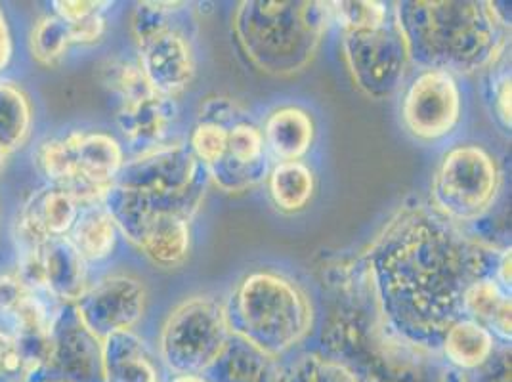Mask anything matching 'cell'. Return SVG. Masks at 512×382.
Returning a JSON list of instances; mask_svg holds the SVG:
<instances>
[{"mask_svg": "<svg viewBox=\"0 0 512 382\" xmlns=\"http://www.w3.org/2000/svg\"><path fill=\"white\" fill-rule=\"evenodd\" d=\"M503 251L470 239L434 207L415 205L396 214L360 258L384 319L440 354L446 331L465 318V293L474 281L497 277Z\"/></svg>", "mask_w": 512, "mask_h": 382, "instance_id": "obj_1", "label": "cell"}, {"mask_svg": "<svg viewBox=\"0 0 512 382\" xmlns=\"http://www.w3.org/2000/svg\"><path fill=\"white\" fill-rule=\"evenodd\" d=\"M327 279L333 304L320 358L339 363L356 382L444 381V358L404 339L384 319L362 258L331 268Z\"/></svg>", "mask_w": 512, "mask_h": 382, "instance_id": "obj_2", "label": "cell"}, {"mask_svg": "<svg viewBox=\"0 0 512 382\" xmlns=\"http://www.w3.org/2000/svg\"><path fill=\"white\" fill-rule=\"evenodd\" d=\"M394 18L409 60L455 77L491 67L507 46L490 2H398Z\"/></svg>", "mask_w": 512, "mask_h": 382, "instance_id": "obj_3", "label": "cell"}, {"mask_svg": "<svg viewBox=\"0 0 512 382\" xmlns=\"http://www.w3.org/2000/svg\"><path fill=\"white\" fill-rule=\"evenodd\" d=\"M209 172L186 146H161L125 163L115 180V216L125 234L142 243L165 214L192 220L199 211Z\"/></svg>", "mask_w": 512, "mask_h": 382, "instance_id": "obj_4", "label": "cell"}, {"mask_svg": "<svg viewBox=\"0 0 512 382\" xmlns=\"http://www.w3.org/2000/svg\"><path fill=\"white\" fill-rule=\"evenodd\" d=\"M329 20L325 2H241L234 31L249 60L264 73L285 77L310 64Z\"/></svg>", "mask_w": 512, "mask_h": 382, "instance_id": "obj_5", "label": "cell"}, {"mask_svg": "<svg viewBox=\"0 0 512 382\" xmlns=\"http://www.w3.org/2000/svg\"><path fill=\"white\" fill-rule=\"evenodd\" d=\"M224 316L230 333L278 360L310 333L314 310L293 279L256 270L239 281L224 306Z\"/></svg>", "mask_w": 512, "mask_h": 382, "instance_id": "obj_6", "label": "cell"}, {"mask_svg": "<svg viewBox=\"0 0 512 382\" xmlns=\"http://www.w3.org/2000/svg\"><path fill=\"white\" fill-rule=\"evenodd\" d=\"M186 2H142L134 10L132 31L140 48L138 64L157 94L174 98L192 83L195 56L178 14Z\"/></svg>", "mask_w": 512, "mask_h": 382, "instance_id": "obj_7", "label": "cell"}, {"mask_svg": "<svg viewBox=\"0 0 512 382\" xmlns=\"http://www.w3.org/2000/svg\"><path fill=\"white\" fill-rule=\"evenodd\" d=\"M230 329L224 304L192 297L176 306L159 337V354L176 375H203L224 350Z\"/></svg>", "mask_w": 512, "mask_h": 382, "instance_id": "obj_8", "label": "cell"}, {"mask_svg": "<svg viewBox=\"0 0 512 382\" xmlns=\"http://www.w3.org/2000/svg\"><path fill=\"white\" fill-rule=\"evenodd\" d=\"M501 172L488 149L463 144L442 157L432 182V207L451 222H478L499 193Z\"/></svg>", "mask_w": 512, "mask_h": 382, "instance_id": "obj_9", "label": "cell"}, {"mask_svg": "<svg viewBox=\"0 0 512 382\" xmlns=\"http://www.w3.org/2000/svg\"><path fill=\"white\" fill-rule=\"evenodd\" d=\"M342 52L354 83L365 96L386 100L404 83L409 54L394 16L381 27L344 33Z\"/></svg>", "mask_w": 512, "mask_h": 382, "instance_id": "obj_10", "label": "cell"}, {"mask_svg": "<svg viewBox=\"0 0 512 382\" xmlns=\"http://www.w3.org/2000/svg\"><path fill=\"white\" fill-rule=\"evenodd\" d=\"M461 115V86L448 71L423 69L407 86L402 121L415 140L432 144L448 138L459 127Z\"/></svg>", "mask_w": 512, "mask_h": 382, "instance_id": "obj_11", "label": "cell"}, {"mask_svg": "<svg viewBox=\"0 0 512 382\" xmlns=\"http://www.w3.org/2000/svg\"><path fill=\"white\" fill-rule=\"evenodd\" d=\"M27 382H106L102 342L81 323L73 304L56 314L50 356Z\"/></svg>", "mask_w": 512, "mask_h": 382, "instance_id": "obj_12", "label": "cell"}, {"mask_svg": "<svg viewBox=\"0 0 512 382\" xmlns=\"http://www.w3.org/2000/svg\"><path fill=\"white\" fill-rule=\"evenodd\" d=\"M77 316L96 339L132 331L146 310L144 285L128 276H111L88 287L73 304Z\"/></svg>", "mask_w": 512, "mask_h": 382, "instance_id": "obj_13", "label": "cell"}, {"mask_svg": "<svg viewBox=\"0 0 512 382\" xmlns=\"http://www.w3.org/2000/svg\"><path fill=\"white\" fill-rule=\"evenodd\" d=\"M270 169L272 165L264 146L262 128L241 115L228 128L224 157L207 172L220 190L241 193L262 184Z\"/></svg>", "mask_w": 512, "mask_h": 382, "instance_id": "obj_14", "label": "cell"}, {"mask_svg": "<svg viewBox=\"0 0 512 382\" xmlns=\"http://www.w3.org/2000/svg\"><path fill=\"white\" fill-rule=\"evenodd\" d=\"M176 117L178 107L172 98L163 94H151L150 98L121 106L117 125L130 148L140 151L142 155L151 149L165 146V140Z\"/></svg>", "mask_w": 512, "mask_h": 382, "instance_id": "obj_15", "label": "cell"}, {"mask_svg": "<svg viewBox=\"0 0 512 382\" xmlns=\"http://www.w3.org/2000/svg\"><path fill=\"white\" fill-rule=\"evenodd\" d=\"M207 382H283L276 358L268 356L249 340L230 333L220 356L203 373Z\"/></svg>", "mask_w": 512, "mask_h": 382, "instance_id": "obj_16", "label": "cell"}, {"mask_svg": "<svg viewBox=\"0 0 512 382\" xmlns=\"http://www.w3.org/2000/svg\"><path fill=\"white\" fill-rule=\"evenodd\" d=\"M314 119L302 107L285 106L272 111L262 128L264 146L270 161H300L314 142Z\"/></svg>", "mask_w": 512, "mask_h": 382, "instance_id": "obj_17", "label": "cell"}, {"mask_svg": "<svg viewBox=\"0 0 512 382\" xmlns=\"http://www.w3.org/2000/svg\"><path fill=\"white\" fill-rule=\"evenodd\" d=\"M46 291L65 304H75L83 297L86 285V260L75 249L71 239L50 237L43 247Z\"/></svg>", "mask_w": 512, "mask_h": 382, "instance_id": "obj_18", "label": "cell"}, {"mask_svg": "<svg viewBox=\"0 0 512 382\" xmlns=\"http://www.w3.org/2000/svg\"><path fill=\"white\" fill-rule=\"evenodd\" d=\"M102 363L106 382H159L144 342L132 331H121L102 340Z\"/></svg>", "mask_w": 512, "mask_h": 382, "instance_id": "obj_19", "label": "cell"}, {"mask_svg": "<svg viewBox=\"0 0 512 382\" xmlns=\"http://www.w3.org/2000/svg\"><path fill=\"white\" fill-rule=\"evenodd\" d=\"M465 318L484 325L495 339L511 344V293L501 287L497 277L474 281L463 298Z\"/></svg>", "mask_w": 512, "mask_h": 382, "instance_id": "obj_20", "label": "cell"}, {"mask_svg": "<svg viewBox=\"0 0 512 382\" xmlns=\"http://www.w3.org/2000/svg\"><path fill=\"white\" fill-rule=\"evenodd\" d=\"M495 352V337L470 318L457 319L444 335L440 356L451 369L470 373L482 367Z\"/></svg>", "mask_w": 512, "mask_h": 382, "instance_id": "obj_21", "label": "cell"}, {"mask_svg": "<svg viewBox=\"0 0 512 382\" xmlns=\"http://www.w3.org/2000/svg\"><path fill=\"white\" fill-rule=\"evenodd\" d=\"M190 245V222L180 216L165 214L151 224L148 234L144 235L138 247L153 264L161 268H174L188 258Z\"/></svg>", "mask_w": 512, "mask_h": 382, "instance_id": "obj_22", "label": "cell"}, {"mask_svg": "<svg viewBox=\"0 0 512 382\" xmlns=\"http://www.w3.org/2000/svg\"><path fill=\"white\" fill-rule=\"evenodd\" d=\"M268 190L281 213H300L314 197V172L302 161L276 163L268 174Z\"/></svg>", "mask_w": 512, "mask_h": 382, "instance_id": "obj_23", "label": "cell"}, {"mask_svg": "<svg viewBox=\"0 0 512 382\" xmlns=\"http://www.w3.org/2000/svg\"><path fill=\"white\" fill-rule=\"evenodd\" d=\"M85 260H104L117 243V226L102 203L81 209L79 218L67 235Z\"/></svg>", "mask_w": 512, "mask_h": 382, "instance_id": "obj_24", "label": "cell"}, {"mask_svg": "<svg viewBox=\"0 0 512 382\" xmlns=\"http://www.w3.org/2000/svg\"><path fill=\"white\" fill-rule=\"evenodd\" d=\"M33 125V109L27 94L14 83L0 81V146L10 151L22 148Z\"/></svg>", "mask_w": 512, "mask_h": 382, "instance_id": "obj_25", "label": "cell"}, {"mask_svg": "<svg viewBox=\"0 0 512 382\" xmlns=\"http://www.w3.org/2000/svg\"><path fill=\"white\" fill-rule=\"evenodd\" d=\"M27 207L37 216V220L43 224L44 232L50 237L69 235L81 213L77 199L58 186L33 195Z\"/></svg>", "mask_w": 512, "mask_h": 382, "instance_id": "obj_26", "label": "cell"}, {"mask_svg": "<svg viewBox=\"0 0 512 382\" xmlns=\"http://www.w3.org/2000/svg\"><path fill=\"white\" fill-rule=\"evenodd\" d=\"M83 132H71L65 138L48 140L37 151V165L58 188H69L77 180V148Z\"/></svg>", "mask_w": 512, "mask_h": 382, "instance_id": "obj_27", "label": "cell"}, {"mask_svg": "<svg viewBox=\"0 0 512 382\" xmlns=\"http://www.w3.org/2000/svg\"><path fill=\"white\" fill-rule=\"evenodd\" d=\"M104 83L121 98L123 106L150 98L151 94H157L138 62H128V60L107 62L104 67Z\"/></svg>", "mask_w": 512, "mask_h": 382, "instance_id": "obj_28", "label": "cell"}, {"mask_svg": "<svg viewBox=\"0 0 512 382\" xmlns=\"http://www.w3.org/2000/svg\"><path fill=\"white\" fill-rule=\"evenodd\" d=\"M392 18L384 2H329V20L337 23L342 33L381 27Z\"/></svg>", "mask_w": 512, "mask_h": 382, "instance_id": "obj_29", "label": "cell"}, {"mask_svg": "<svg viewBox=\"0 0 512 382\" xmlns=\"http://www.w3.org/2000/svg\"><path fill=\"white\" fill-rule=\"evenodd\" d=\"M71 43L69 25L54 16H44L43 20L33 27L31 33V52L44 65L56 64L65 54Z\"/></svg>", "mask_w": 512, "mask_h": 382, "instance_id": "obj_30", "label": "cell"}, {"mask_svg": "<svg viewBox=\"0 0 512 382\" xmlns=\"http://www.w3.org/2000/svg\"><path fill=\"white\" fill-rule=\"evenodd\" d=\"M488 102H490L491 115L505 132H511L512 127V77L511 67H503L501 71H491L488 77Z\"/></svg>", "mask_w": 512, "mask_h": 382, "instance_id": "obj_31", "label": "cell"}, {"mask_svg": "<svg viewBox=\"0 0 512 382\" xmlns=\"http://www.w3.org/2000/svg\"><path fill=\"white\" fill-rule=\"evenodd\" d=\"M467 382H511V344L495 350L490 360L476 371L465 373Z\"/></svg>", "mask_w": 512, "mask_h": 382, "instance_id": "obj_32", "label": "cell"}, {"mask_svg": "<svg viewBox=\"0 0 512 382\" xmlns=\"http://www.w3.org/2000/svg\"><path fill=\"white\" fill-rule=\"evenodd\" d=\"M69 33H71V43L73 44H94L98 43L104 33H106V18L104 12L90 14L79 22L67 23Z\"/></svg>", "mask_w": 512, "mask_h": 382, "instance_id": "obj_33", "label": "cell"}, {"mask_svg": "<svg viewBox=\"0 0 512 382\" xmlns=\"http://www.w3.org/2000/svg\"><path fill=\"white\" fill-rule=\"evenodd\" d=\"M31 291L18 276H0V314L14 316Z\"/></svg>", "mask_w": 512, "mask_h": 382, "instance_id": "obj_34", "label": "cell"}, {"mask_svg": "<svg viewBox=\"0 0 512 382\" xmlns=\"http://www.w3.org/2000/svg\"><path fill=\"white\" fill-rule=\"evenodd\" d=\"M107 2H94V0H56L54 10L56 16L62 18L65 23L79 22L90 14L104 12Z\"/></svg>", "mask_w": 512, "mask_h": 382, "instance_id": "obj_35", "label": "cell"}, {"mask_svg": "<svg viewBox=\"0 0 512 382\" xmlns=\"http://www.w3.org/2000/svg\"><path fill=\"white\" fill-rule=\"evenodd\" d=\"M312 382H356L354 377L335 361L314 356Z\"/></svg>", "mask_w": 512, "mask_h": 382, "instance_id": "obj_36", "label": "cell"}, {"mask_svg": "<svg viewBox=\"0 0 512 382\" xmlns=\"http://www.w3.org/2000/svg\"><path fill=\"white\" fill-rule=\"evenodd\" d=\"M0 371H20L27 375L22 360L16 352L14 339L8 337L4 331H0Z\"/></svg>", "mask_w": 512, "mask_h": 382, "instance_id": "obj_37", "label": "cell"}, {"mask_svg": "<svg viewBox=\"0 0 512 382\" xmlns=\"http://www.w3.org/2000/svg\"><path fill=\"white\" fill-rule=\"evenodd\" d=\"M10 58H12V35H10L6 18L0 10V71L8 65Z\"/></svg>", "mask_w": 512, "mask_h": 382, "instance_id": "obj_38", "label": "cell"}, {"mask_svg": "<svg viewBox=\"0 0 512 382\" xmlns=\"http://www.w3.org/2000/svg\"><path fill=\"white\" fill-rule=\"evenodd\" d=\"M312 369H314V356L300 361L295 371L289 377H285L283 382H312Z\"/></svg>", "mask_w": 512, "mask_h": 382, "instance_id": "obj_39", "label": "cell"}, {"mask_svg": "<svg viewBox=\"0 0 512 382\" xmlns=\"http://www.w3.org/2000/svg\"><path fill=\"white\" fill-rule=\"evenodd\" d=\"M0 382H27V375L20 371H0Z\"/></svg>", "mask_w": 512, "mask_h": 382, "instance_id": "obj_40", "label": "cell"}, {"mask_svg": "<svg viewBox=\"0 0 512 382\" xmlns=\"http://www.w3.org/2000/svg\"><path fill=\"white\" fill-rule=\"evenodd\" d=\"M442 382H467V377H465V373L449 367L448 373H446V377H444Z\"/></svg>", "mask_w": 512, "mask_h": 382, "instance_id": "obj_41", "label": "cell"}, {"mask_svg": "<svg viewBox=\"0 0 512 382\" xmlns=\"http://www.w3.org/2000/svg\"><path fill=\"white\" fill-rule=\"evenodd\" d=\"M171 382H207L203 375H176Z\"/></svg>", "mask_w": 512, "mask_h": 382, "instance_id": "obj_42", "label": "cell"}, {"mask_svg": "<svg viewBox=\"0 0 512 382\" xmlns=\"http://www.w3.org/2000/svg\"><path fill=\"white\" fill-rule=\"evenodd\" d=\"M6 159H8V151L0 146V174H2V170L6 167Z\"/></svg>", "mask_w": 512, "mask_h": 382, "instance_id": "obj_43", "label": "cell"}]
</instances>
